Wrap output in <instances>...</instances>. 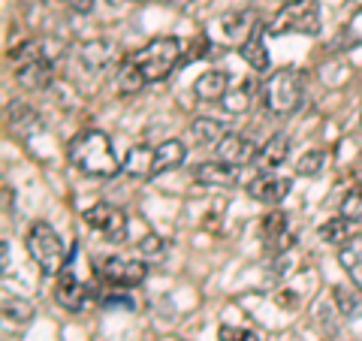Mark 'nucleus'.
Segmentation results:
<instances>
[{"label":"nucleus","instance_id":"nucleus-1","mask_svg":"<svg viewBox=\"0 0 362 341\" xmlns=\"http://www.w3.org/2000/svg\"><path fill=\"white\" fill-rule=\"evenodd\" d=\"M66 154H70V163L78 173L90 178H112L121 169L112 139L103 130H82L78 136H73Z\"/></svg>","mask_w":362,"mask_h":341},{"label":"nucleus","instance_id":"nucleus-2","mask_svg":"<svg viewBox=\"0 0 362 341\" xmlns=\"http://www.w3.org/2000/svg\"><path fill=\"white\" fill-rule=\"evenodd\" d=\"M13 67H16V82L25 91H42V88H49L54 79L52 54L42 49V42L18 45L13 52Z\"/></svg>","mask_w":362,"mask_h":341},{"label":"nucleus","instance_id":"nucleus-3","mask_svg":"<svg viewBox=\"0 0 362 341\" xmlns=\"http://www.w3.org/2000/svg\"><path fill=\"white\" fill-rule=\"evenodd\" d=\"M302 97H305V82L302 73L293 70V67H281L278 73H272L263 82V103L275 115L296 112L302 106Z\"/></svg>","mask_w":362,"mask_h":341},{"label":"nucleus","instance_id":"nucleus-4","mask_svg":"<svg viewBox=\"0 0 362 341\" xmlns=\"http://www.w3.org/2000/svg\"><path fill=\"white\" fill-rule=\"evenodd\" d=\"M25 245H28V254L33 257V263L40 266L42 275H61L66 269L64 242H61V236L54 233V226H49L45 221L30 224Z\"/></svg>","mask_w":362,"mask_h":341},{"label":"nucleus","instance_id":"nucleus-5","mask_svg":"<svg viewBox=\"0 0 362 341\" xmlns=\"http://www.w3.org/2000/svg\"><path fill=\"white\" fill-rule=\"evenodd\" d=\"M181 52H185L181 40H175V37H157V40H151L148 45H145L142 52H136L133 61L139 64V70L145 73L148 82H160V79H166L178 67Z\"/></svg>","mask_w":362,"mask_h":341},{"label":"nucleus","instance_id":"nucleus-6","mask_svg":"<svg viewBox=\"0 0 362 341\" xmlns=\"http://www.w3.org/2000/svg\"><path fill=\"white\" fill-rule=\"evenodd\" d=\"M266 30L275 33V37H284V33H305V37H314V33L320 30V6H317L314 0L284 4Z\"/></svg>","mask_w":362,"mask_h":341},{"label":"nucleus","instance_id":"nucleus-7","mask_svg":"<svg viewBox=\"0 0 362 341\" xmlns=\"http://www.w3.org/2000/svg\"><path fill=\"white\" fill-rule=\"evenodd\" d=\"M97 275L103 284H115V287H139L148 275V266H145V260L139 257H103L97 266Z\"/></svg>","mask_w":362,"mask_h":341},{"label":"nucleus","instance_id":"nucleus-8","mask_svg":"<svg viewBox=\"0 0 362 341\" xmlns=\"http://www.w3.org/2000/svg\"><path fill=\"white\" fill-rule=\"evenodd\" d=\"M85 224L94 230L100 238H106L112 245H121L127 238V218L118 206H109V202H97L85 212Z\"/></svg>","mask_w":362,"mask_h":341},{"label":"nucleus","instance_id":"nucleus-9","mask_svg":"<svg viewBox=\"0 0 362 341\" xmlns=\"http://www.w3.org/2000/svg\"><path fill=\"white\" fill-rule=\"evenodd\" d=\"M259 236L266 242V251L269 254H284L296 242V233L290 226V214L284 212H269L263 221H259Z\"/></svg>","mask_w":362,"mask_h":341},{"label":"nucleus","instance_id":"nucleus-10","mask_svg":"<svg viewBox=\"0 0 362 341\" xmlns=\"http://www.w3.org/2000/svg\"><path fill=\"white\" fill-rule=\"evenodd\" d=\"M257 142L251 139V136H245V133H226L223 139L214 145V157L223 163H230V166H245V163H254V157H257Z\"/></svg>","mask_w":362,"mask_h":341},{"label":"nucleus","instance_id":"nucleus-11","mask_svg":"<svg viewBox=\"0 0 362 341\" xmlns=\"http://www.w3.org/2000/svg\"><path fill=\"white\" fill-rule=\"evenodd\" d=\"M90 299V287L85 281H78L70 269H64L58 281H54V302L66 311H82Z\"/></svg>","mask_w":362,"mask_h":341},{"label":"nucleus","instance_id":"nucleus-12","mask_svg":"<svg viewBox=\"0 0 362 341\" xmlns=\"http://www.w3.org/2000/svg\"><path fill=\"white\" fill-rule=\"evenodd\" d=\"M290 193V178L275 175V173H259L251 185H247V197L263 202V206H278Z\"/></svg>","mask_w":362,"mask_h":341},{"label":"nucleus","instance_id":"nucleus-13","mask_svg":"<svg viewBox=\"0 0 362 341\" xmlns=\"http://www.w3.org/2000/svg\"><path fill=\"white\" fill-rule=\"evenodd\" d=\"M187 161V145L181 139H166L160 145H151V175L169 173Z\"/></svg>","mask_w":362,"mask_h":341},{"label":"nucleus","instance_id":"nucleus-14","mask_svg":"<svg viewBox=\"0 0 362 341\" xmlns=\"http://www.w3.org/2000/svg\"><path fill=\"white\" fill-rule=\"evenodd\" d=\"M6 121H9V130H13L16 136H21V139H30V136L42 133V118L40 112L28 106V103H13L6 109Z\"/></svg>","mask_w":362,"mask_h":341},{"label":"nucleus","instance_id":"nucleus-15","mask_svg":"<svg viewBox=\"0 0 362 341\" xmlns=\"http://www.w3.org/2000/svg\"><path fill=\"white\" fill-rule=\"evenodd\" d=\"M287 157H290V139L284 133H275V136L266 139V145H259V151L254 157V166L259 169V173H272V169H278Z\"/></svg>","mask_w":362,"mask_h":341},{"label":"nucleus","instance_id":"nucleus-16","mask_svg":"<svg viewBox=\"0 0 362 341\" xmlns=\"http://www.w3.org/2000/svg\"><path fill=\"white\" fill-rule=\"evenodd\" d=\"M235 178H239L235 166L223 163V161H211V163L194 166V181L197 185H206V187H233Z\"/></svg>","mask_w":362,"mask_h":341},{"label":"nucleus","instance_id":"nucleus-17","mask_svg":"<svg viewBox=\"0 0 362 341\" xmlns=\"http://www.w3.org/2000/svg\"><path fill=\"white\" fill-rule=\"evenodd\" d=\"M263 33L266 28L259 25L251 37H247L242 45H239V54H242V61L251 67L254 73H266L269 70V49H266V40H263Z\"/></svg>","mask_w":362,"mask_h":341},{"label":"nucleus","instance_id":"nucleus-18","mask_svg":"<svg viewBox=\"0 0 362 341\" xmlns=\"http://www.w3.org/2000/svg\"><path fill=\"white\" fill-rule=\"evenodd\" d=\"M226 133H230L226 124L218 118H209V115H199L194 124H190V142L199 145V149H214Z\"/></svg>","mask_w":362,"mask_h":341},{"label":"nucleus","instance_id":"nucleus-19","mask_svg":"<svg viewBox=\"0 0 362 341\" xmlns=\"http://www.w3.org/2000/svg\"><path fill=\"white\" fill-rule=\"evenodd\" d=\"M78 61H82L90 73H103L106 67L115 61V45L106 40H90L78 49Z\"/></svg>","mask_w":362,"mask_h":341},{"label":"nucleus","instance_id":"nucleus-20","mask_svg":"<svg viewBox=\"0 0 362 341\" xmlns=\"http://www.w3.org/2000/svg\"><path fill=\"white\" fill-rule=\"evenodd\" d=\"M226 91H230V79H226V73H221V70H206L194 82V94L202 100V103H218V100L226 97Z\"/></svg>","mask_w":362,"mask_h":341},{"label":"nucleus","instance_id":"nucleus-21","mask_svg":"<svg viewBox=\"0 0 362 341\" xmlns=\"http://www.w3.org/2000/svg\"><path fill=\"white\" fill-rule=\"evenodd\" d=\"M218 28H221V33L230 42H245L251 33L259 28L257 25V18H254V13H230V16H223L221 21H218Z\"/></svg>","mask_w":362,"mask_h":341},{"label":"nucleus","instance_id":"nucleus-22","mask_svg":"<svg viewBox=\"0 0 362 341\" xmlns=\"http://www.w3.org/2000/svg\"><path fill=\"white\" fill-rule=\"evenodd\" d=\"M338 260H341V266L350 275V281L362 290V236L347 238V242L341 245V251H338Z\"/></svg>","mask_w":362,"mask_h":341},{"label":"nucleus","instance_id":"nucleus-23","mask_svg":"<svg viewBox=\"0 0 362 341\" xmlns=\"http://www.w3.org/2000/svg\"><path fill=\"white\" fill-rule=\"evenodd\" d=\"M145 85H148V79H145V73L139 70V64H136L133 58L118 67V73H115V91L118 94L130 97V94H136V91H142Z\"/></svg>","mask_w":362,"mask_h":341},{"label":"nucleus","instance_id":"nucleus-24","mask_svg":"<svg viewBox=\"0 0 362 341\" xmlns=\"http://www.w3.org/2000/svg\"><path fill=\"white\" fill-rule=\"evenodd\" d=\"M332 296H335V305L338 311H341V317H347V320H356V317H362V290L356 287H347V284H338V287H332Z\"/></svg>","mask_w":362,"mask_h":341},{"label":"nucleus","instance_id":"nucleus-25","mask_svg":"<svg viewBox=\"0 0 362 341\" xmlns=\"http://www.w3.org/2000/svg\"><path fill=\"white\" fill-rule=\"evenodd\" d=\"M254 94H257V82L254 79H245V82H239V85H233L230 91H226V97H223V106H226V112H247L254 106Z\"/></svg>","mask_w":362,"mask_h":341},{"label":"nucleus","instance_id":"nucleus-26","mask_svg":"<svg viewBox=\"0 0 362 341\" xmlns=\"http://www.w3.org/2000/svg\"><path fill=\"white\" fill-rule=\"evenodd\" d=\"M33 314H37V308H33V302L21 299V296H4V320L13 323V326H25L33 320Z\"/></svg>","mask_w":362,"mask_h":341},{"label":"nucleus","instance_id":"nucleus-27","mask_svg":"<svg viewBox=\"0 0 362 341\" xmlns=\"http://www.w3.org/2000/svg\"><path fill=\"white\" fill-rule=\"evenodd\" d=\"M317 233H320V238H323L326 245H344L347 238H350V221H344L341 214H338V218L326 221Z\"/></svg>","mask_w":362,"mask_h":341},{"label":"nucleus","instance_id":"nucleus-28","mask_svg":"<svg viewBox=\"0 0 362 341\" xmlns=\"http://www.w3.org/2000/svg\"><path fill=\"white\" fill-rule=\"evenodd\" d=\"M136 254H139V260H145V263H160L166 257V242L160 236H145L142 242L136 245Z\"/></svg>","mask_w":362,"mask_h":341},{"label":"nucleus","instance_id":"nucleus-29","mask_svg":"<svg viewBox=\"0 0 362 341\" xmlns=\"http://www.w3.org/2000/svg\"><path fill=\"white\" fill-rule=\"evenodd\" d=\"M341 218L350 221V224H362V187L350 190L341 200Z\"/></svg>","mask_w":362,"mask_h":341},{"label":"nucleus","instance_id":"nucleus-30","mask_svg":"<svg viewBox=\"0 0 362 341\" xmlns=\"http://www.w3.org/2000/svg\"><path fill=\"white\" fill-rule=\"evenodd\" d=\"M326 163V154L323 151H305L299 161H296V173L299 175H317Z\"/></svg>","mask_w":362,"mask_h":341},{"label":"nucleus","instance_id":"nucleus-31","mask_svg":"<svg viewBox=\"0 0 362 341\" xmlns=\"http://www.w3.org/2000/svg\"><path fill=\"white\" fill-rule=\"evenodd\" d=\"M247 335H251V329H242V326H221L218 333L221 341H247Z\"/></svg>","mask_w":362,"mask_h":341},{"label":"nucleus","instance_id":"nucleus-32","mask_svg":"<svg viewBox=\"0 0 362 341\" xmlns=\"http://www.w3.org/2000/svg\"><path fill=\"white\" fill-rule=\"evenodd\" d=\"M66 4H70V9L73 13H90V9H94V0H66Z\"/></svg>","mask_w":362,"mask_h":341},{"label":"nucleus","instance_id":"nucleus-33","mask_svg":"<svg viewBox=\"0 0 362 341\" xmlns=\"http://www.w3.org/2000/svg\"><path fill=\"white\" fill-rule=\"evenodd\" d=\"M0 257H4V272H9V242H0Z\"/></svg>","mask_w":362,"mask_h":341},{"label":"nucleus","instance_id":"nucleus-34","mask_svg":"<svg viewBox=\"0 0 362 341\" xmlns=\"http://www.w3.org/2000/svg\"><path fill=\"white\" fill-rule=\"evenodd\" d=\"M247 341H259V335H257V333H251V335H247Z\"/></svg>","mask_w":362,"mask_h":341},{"label":"nucleus","instance_id":"nucleus-35","mask_svg":"<svg viewBox=\"0 0 362 341\" xmlns=\"http://www.w3.org/2000/svg\"><path fill=\"white\" fill-rule=\"evenodd\" d=\"M359 187H362V169H359Z\"/></svg>","mask_w":362,"mask_h":341},{"label":"nucleus","instance_id":"nucleus-36","mask_svg":"<svg viewBox=\"0 0 362 341\" xmlns=\"http://www.w3.org/2000/svg\"><path fill=\"white\" fill-rule=\"evenodd\" d=\"M284 4H296V0H284Z\"/></svg>","mask_w":362,"mask_h":341},{"label":"nucleus","instance_id":"nucleus-37","mask_svg":"<svg viewBox=\"0 0 362 341\" xmlns=\"http://www.w3.org/2000/svg\"><path fill=\"white\" fill-rule=\"evenodd\" d=\"M133 4H145V0H133Z\"/></svg>","mask_w":362,"mask_h":341},{"label":"nucleus","instance_id":"nucleus-38","mask_svg":"<svg viewBox=\"0 0 362 341\" xmlns=\"http://www.w3.org/2000/svg\"><path fill=\"white\" fill-rule=\"evenodd\" d=\"M359 124H362V115H359Z\"/></svg>","mask_w":362,"mask_h":341}]
</instances>
